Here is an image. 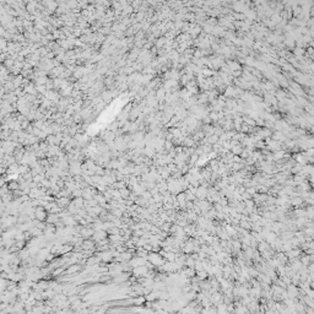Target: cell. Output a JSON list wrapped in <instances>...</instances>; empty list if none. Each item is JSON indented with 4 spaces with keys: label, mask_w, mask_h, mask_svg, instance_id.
<instances>
[{
    "label": "cell",
    "mask_w": 314,
    "mask_h": 314,
    "mask_svg": "<svg viewBox=\"0 0 314 314\" xmlns=\"http://www.w3.org/2000/svg\"><path fill=\"white\" fill-rule=\"evenodd\" d=\"M161 256H162V255H160L157 252H150V253H149V256H147V260H150L156 268H157V266L161 268V266L164 264V260L162 259Z\"/></svg>",
    "instance_id": "cell-1"
},
{
    "label": "cell",
    "mask_w": 314,
    "mask_h": 314,
    "mask_svg": "<svg viewBox=\"0 0 314 314\" xmlns=\"http://www.w3.org/2000/svg\"><path fill=\"white\" fill-rule=\"evenodd\" d=\"M149 268H147L146 265H142V266H136V268H133L132 269V272H133V275L135 276V278H145L146 276V274L149 272Z\"/></svg>",
    "instance_id": "cell-2"
},
{
    "label": "cell",
    "mask_w": 314,
    "mask_h": 314,
    "mask_svg": "<svg viewBox=\"0 0 314 314\" xmlns=\"http://www.w3.org/2000/svg\"><path fill=\"white\" fill-rule=\"evenodd\" d=\"M108 238V232L107 231H104V230H98V231H95V233H94V236H92V239L96 242V243H98V242H101V241H103V239H107Z\"/></svg>",
    "instance_id": "cell-3"
},
{
    "label": "cell",
    "mask_w": 314,
    "mask_h": 314,
    "mask_svg": "<svg viewBox=\"0 0 314 314\" xmlns=\"http://www.w3.org/2000/svg\"><path fill=\"white\" fill-rule=\"evenodd\" d=\"M81 270V265L79 264V263H76V264H71V265H69L66 269H65V271H64V274H69V275H76L79 271Z\"/></svg>",
    "instance_id": "cell-4"
},
{
    "label": "cell",
    "mask_w": 314,
    "mask_h": 314,
    "mask_svg": "<svg viewBox=\"0 0 314 314\" xmlns=\"http://www.w3.org/2000/svg\"><path fill=\"white\" fill-rule=\"evenodd\" d=\"M59 220H60L59 214H49L48 217H47V222H48V224H54V225H55Z\"/></svg>",
    "instance_id": "cell-5"
},
{
    "label": "cell",
    "mask_w": 314,
    "mask_h": 314,
    "mask_svg": "<svg viewBox=\"0 0 314 314\" xmlns=\"http://www.w3.org/2000/svg\"><path fill=\"white\" fill-rule=\"evenodd\" d=\"M8 188H9L11 192H14V190H16V189H20V183H18V180H12V182H10V183L8 184Z\"/></svg>",
    "instance_id": "cell-6"
},
{
    "label": "cell",
    "mask_w": 314,
    "mask_h": 314,
    "mask_svg": "<svg viewBox=\"0 0 314 314\" xmlns=\"http://www.w3.org/2000/svg\"><path fill=\"white\" fill-rule=\"evenodd\" d=\"M161 269L164 270V271H171V270H174L176 266H174L173 263H164V264L161 266Z\"/></svg>",
    "instance_id": "cell-7"
},
{
    "label": "cell",
    "mask_w": 314,
    "mask_h": 314,
    "mask_svg": "<svg viewBox=\"0 0 314 314\" xmlns=\"http://www.w3.org/2000/svg\"><path fill=\"white\" fill-rule=\"evenodd\" d=\"M145 302H146L145 296H139V298H134V300H133V304H135V306H141V304H144Z\"/></svg>",
    "instance_id": "cell-8"
},
{
    "label": "cell",
    "mask_w": 314,
    "mask_h": 314,
    "mask_svg": "<svg viewBox=\"0 0 314 314\" xmlns=\"http://www.w3.org/2000/svg\"><path fill=\"white\" fill-rule=\"evenodd\" d=\"M119 190H120L123 199H129V196H130V194H132V190H129L128 188H123V189H119Z\"/></svg>",
    "instance_id": "cell-9"
}]
</instances>
